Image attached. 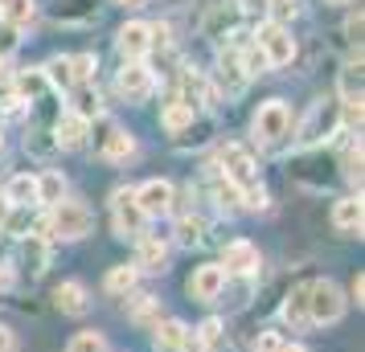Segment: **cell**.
Here are the masks:
<instances>
[{
  "label": "cell",
  "instance_id": "cell-17",
  "mask_svg": "<svg viewBox=\"0 0 365 352\" xmlns=\"http://www.w3.org/2000/svg\"><path fill=\"white\" fill-rule=\"evenodd\" d=\"M168 262V246L160 238L140 234V258H135V270H165Z\"/></svg>",
  "mask_w": 365,
  "mask_h": 352
},
{
  "label": "cell",
  "instance_id": "cell-18",
  "mask_svg": "<svg viewBox=\"0 0 365 352\" xmlns=\"http://www.w3.org/2000/svg\"><path fill=\"white\" fill-rule=\"evenodd\" d=\"M70 99H74V107H70V115L86 119V123H91L95 115H103V111H99V90H95L91 82H83V86H70Z\"/></svg>",
  "mask_w": 365,
  "mask_h": 352
},
{
  "label": "cell",
  "instance_id": "cell-2",
  "mask_svg": "<svg viewBox=\"0 0 365 352\" xmlns=\"http://www.w3.org/2000/svg\"><path fill=\"white\" fill-rule=\"evenodd\" d=\"M91 225H95V213H91L83 201H58V205H50L46 234L50 238H66V242H78V238L91 234Z\"/></svg>",
  "mask_w": 365,
  "mask_h": 352
},
{
  "label": "cell",
  "instance_id": "cell-5",
  "mask_svg": "<svg viewBox=\"0 0 365 352\" xmlns=\"http://www.w3.org/2000/svg\"><path fill=\"white\" fill-rule=\"evenodd\" d=\"M255 50L267 58V66H287V62L296 58V41H292V33H287V25L263 21L259 33H255Z\"/></svg>",
  "mask_w": 365,
  "mask_h": 352
},
{
  "label": "cell",
  "instance_id": "cell-48",
  "mask_svg": "<svg viewBox=\"0 0 365 352\" xmlns=\"http://www.w3.org/2000/svg\"><path fill=\"white\" fill-rule=\"evenodd\" d=\"M0 148H4V139H0Z\"/></svg>",
  "mask_w": 365,
  "mask_h": 352
},
{
  "label": "cell",
  "instance_id": "cell-28",
  "mask_svg": "<svg viewBox=\"0 0 365 352\" xmlns=\"http://www.w3.org/2000/svg\"><path fill=\"white\" fill-rule=\"evenodd\" d=\"M41 74H46V82L58 86V90H70V86H74V74H70V58H53V62L41 70Z\"/></svg>",
  "mask_w": 365,
  "mask_h": 352
},
{
  "label": "cell",
  "instance_id": "cell-4",
  "mask_svg": "<svg viewBox=\"0 0 365 352\" xmlns=\"http://www.w3.org/2000/svg\"><path fill=\"white\" fill-rule=\"evenodd\" d=\"M345 316V295H341V287L329 283V279H316L308 283V324H336V319Z\"/></svg>",
  "mask_w": 365,
  "mask_h": 352
},
{
  "label": "cell",
  "instance_id": "cell-19",
  "mask_svg": "<svg viewBox=\"0 0 365 352\" xmlns=\"http://www.w3.org/2000/svg\"><path fill=\"white\" fill-rule=\"evenodd\" d=\"M185 336H189V328H185L181 319H160L156 324V352H181Z\"/></svg>",
  "mask_w": 365,
  "mask_h": 352
},
{
  "label": "cell",
  "instance_id": "cell-7",
  "mask_svg": "<svg viewBox=\"0 0 365 352\" xmlns=\"http://www.w3.org/2000/svg\"><path fill=\"white\" fill-rule=\"evenodd\" d=\"M152 86H156V78H152V70L144 66V62H128V66H123V70L115 74V90H119V99H128V102L148 99Z\"/></svg>",
  "mask_w": 365,
  "mask_h": 352
},
{
  "label": "cell",
  "instance_id": "cell-25",
  "mask_svg": "<svg viewBox=\"0 0 365 352\" xmlns=\"http://www.w3.org/2000/svg\"><path fill=\"white\" fill-rule=\"evenodd\" d=\"M234 21H238V4H234V0H226V9L217 4L214 13L205 17V37H222V25L234 29Z\"/></svg>",
  "mask_w": 365,
  "mask_h": 352
},
{
  "label": "cell",
  "instance_id": "cell-33",
  "mask_svg": "<svg viewBox=\"0 0 365 352\" xmlns=\"http://www.w3.org/2000/svg\"><path fill=\"white\" fill-rule=\"evenodd\" d=\"M66 352H107V340H103L99 332H78L66 344Z\"/></svg>",
  "mask_w": 365,
  "mask_h": 352
},
{
  "label": "cell",
  "instance_id": "cell-13",
  "mask_svg": "<svg viewBox=\"0 0 365 352\" xmlns=\"http://www.w3.org/2000/svg\"><path fill=\"white\" fill-rule=\"evenodd\" d=\"M361 221H365L361 197H341V201L332 205V225L341 234H361Z\"/></svg>",
  "mask_w": 365,
  "mask_h": 352
},
{
  "label": "cell",
  "instance_id": "cell-42",
  "mask_svg": "<svg viewBox=\"0 0 365 352\" xmlns=\"http://www.w3.org/2000/svg\"><path fill=\"white\" fill-rule=\"evenodd\" d=\"M361 291H365V279L357 274V279H353V299H357V303H361Z\"/></svg>",
  "mask_w": 365,
  "mask_h": 352
},
{
  "label": "cell",
  "instance_id": "cell-11",
  "mask_svg": "<svg viewBox=\"0 0 365 352\" xmlns=\"http://www.w3.org/2000/svg\"><path fill=\"white\" fill-rule=\"evenodd\" d=\"M222 270H226V279H230V274H242V279H247V274L259 270V250H255L250 242H242V238H238V242H226V250H222Z\"/></svg>",
  "mask_w": 365,
  "mask_h": 352
},
{
  "label": "cell",
  "instance_id": "cell-34",
  "mask_svg": "<svg viewBox=\"0 0 365 352\" xmlns=\"http://www.w3.org/2000/svg\"><path fill=\"white\" fill-rule=\"evenodd\" d=\"M70 74H74V86H83L95 78V53H78V58H70Z\"/></svg>",
  "mask_w": 365,
  "mask_h": 352
},
{
  "label": "cell",
  "instance_id": "cell-39",
  "mask_svg": "<svg viewBox=\"0 0 365 352\" xmlns=\"http://www.w3.org/2000/svg\"><path fill=\"white\" fill-rule=\"evenodd\" d=\"M13 46H17L13 29H4V25H0V58H9V50H13Z\"/></svg>",
  "mask_w": 365,
  "mask_h": 352
},
{
  "label": "cell",
  "instance_id": "cell-35",
  "mask_svg": "<svg viewBox=\"0 0 365 352\" xmlns=\"http://www.w3.org/2000/svg\"><path fill=\"white\" fill-rule=\"evenodd\" d=\"M238 62H242V74H247V78H255V74L271 70V66H267V58H263L259 50H255V41H250L247 50H242V58H238Z\"/></svg>",
  "mask_w": 365,
  "mask_h": 352
},
{
  "label": "cell",
  "instance_id": "cell-1",
  "mask_svg": "<svg viewBox=\"0 0 365 352\" xmlns=\"http://www.w3.org/2000/svg\"><path fill=\"white\" fill-rule=\"evenodd\" d=\"M341 123H345L341 119V99H316L296 132V148H316V144L332 139L341 132Z\"/></svg>",
  "mask_w": 365,
  "mask_h": 352
},
{
  "label": "cell",
  "instance_id": "cell-24",
  "mask_svg": "<svg viewBox=\"0 0 365 352\" xmlns=\"http://www.w3.org/2000/svg\"><path fill=\"white\" fill-rule=\"evenodd\" d=\"M193 119H197V111H193V107H185V102H173L165 115H160V123H165L173 135H181V132H189V127H193Z\"/></svg>",
  "mask_w": 365,
  "mask_h": 352
},
{
  "label": "cell",
  "instance_id": "cell-3",
  "mask_svg": "<svg viewBox=\"0 0 365 352\" xmlns=\"http://www.w3.org/2000/svg\"><path fill=\"white\" fill-rule=\"evenodd\" d=\"M217 176L230 181L238 193L259 185V168H255V160H250V151L242 144H226V148L217 151Z\"/></svg>",
  "mask_w": 365,
  "mask_h": 352
},
{
  "label": "cell",
  "instance_id": "cell-27",
  "mask_svg": "<svg viewBox=\"0 0 365 352\" xmlns=\"http://www.w3.org/2000/svg\"><path fill=\"white\" fill-rule=\"evenodd\" d=\"M230 78V95H238L242 86H247V74H242V62H238V53H222V82Z\"/></svg>",
  "mask_w": 365,
  "mask_h": 352
},
{
  "label": "cell",
  "instance_id": "cell-37",
  "mask_svg": "<svg viewBox=\"0 0 365 352\" xmlns=\"http://www.w3.org/2000/svg\"><path fill=\"white\" fill-rule=\"evenodd\" d=\"M287 340H283L279 332H259V340H255V352H279Z\"/></svg>",
  "mask_w": 365,
  "mask_h": 352
},
{
  "label": "cell",
  "instance_id": "cell-10",
  "mask_svg": "<svg viewBox=\"0 0 365 352\" xmlns=\"http://www.w3.org/2000/svg\"><path fill=\"white\" fill-rule=\"evenodd\" d=\"M115 46H119V53H123V62H144V53L152 50L148 25H144V21H128V25L119 29Z\"/></svg>",
  "mask_w": 365,
  "mask_h": 352
},
{
  "label": "cell",
  "instance_id": "cell-22",
  "mask_svg": "<svg viewBox=\"0 0 365 352\" xmlns=\"http://www.w3.org/2000/svg\"><path fill=\"white\" fill-rule=\"evenodd\" d=\"M4 201L9 205H34L37 201V176H13L9 181V188H4Z\"/></svg>",
  "mask_w": 365,
  "mask_h": 352
},
{
  "label": "cell",
  "instance_id": "cell-30",
  "mask_svg": "<svg viewBox=\"0 0 365 352\" xmlns=\"http://www.w3.org/2000/svg\"><path fill=\"white\" fill-rule=\"evenodd\" d=\"M128 319H135V324L156 319V299H152V295H132V299H128ZM156 324H160V319H156Z\"/></svg>",
  "mask_w": 365,
  "mask_h": 352
},
{
  "label": "cell",
  "instance_id": "cell-44",
  "mask_svg": "<svg viewBox=\"0 0 365 352\" xmlns=\"http://www.w3.org/2000/svg\"><path fill=\"white\" fill-rule=\"evenodd\" d=\"M9 283H13V274H9V267H0V291H4Z\"/></svg>",
  "mask_w": 365,
  "mask_h": 352
},
{
  "label": "cell",
  "instance_id": "cell-38",
  "mask_svg": "<svg viewBox=\"0 0 365 352\" xmlns=\"http://www.w3.org/2000/svg\"><path fill=\"white\" fill-rule=\"evenodd\" d=\"M345 33H349V41H357V46H361V13H349Z\"/></svg>",
  "mask_w": 365,
  "mask_h": 352
},
{
  "label": "cell",
  "instance_id": "cell-26",
  "mask_svg": "<svg viewBox=\"0 0 365 352\" xmlns=\"http://www.w3.org/2000/svg\"><path fill=\"white\" fill-rule=\"evenodd\" d=\"M135 279H140V270L135 267H115L111 274H107V291H111V295H132Z\"/></svg>",
  "mask_w": 365,
  "mask_h": 352
},
{
  "label": "cell",
  "instance_id": "cell-15",
  "mask_svg": "<svg viewBox=\"0 0 365 352\" xmlns=\"http://www.w3.org/2000/svg\"><path fill=\"white\" fill-rule=\"evenodd\" d=\"M17 258H21V267H25V274H29V279H37V274H46V262H50V250H46V238H21Z\"/></svg>",
  "mask_w": 365,
  "mask_h": 352
},
{
  "label": "cell",
  "instance_id": "cell-14",
  "mask_svg": "<svg viewBox=\"0 0 365 352\" xmlns=\"http://www.w3.org/2000/svg\"><path fill=\"white\" fill-rule=\"evenodd\" d=\"M37 21V0H0V25L4 29H29Z\"/></svg>",
  "mask_w": 365,
  "mask_h": 352
},
{
  "label": "cell",
  "instance_id": "cell-36",
  "mask_svg": "<svg viewBox=\"0 0 365 352\" xmlns=\"http://www.w3.org/2000/svg\"><path fill=\"white\" fill-rule=\"evenodd\" d=\"M341 164H345V176H349V181H357V185H361V139L345 148V160H341Z\"/></svg>",
  "mask_w": 365,
  "mask_h": 352
},
{
  "label": "cell",
  "instance_id": "cell-12",
  "mask_svg": "<svg viewBox=\"0 0 365 352\" xmlns=\"http://www.w3.org/2000/svg\"><path fill=\"white\" fill-rule=\"evenodd\" d=\"M222 287H226V270L210 262V267L193 270V279H189V295H193V299H201V303H210V299H217V295H222Z\"/></svg>",
  "mask_w": 365,
  "mask_h": 352
},
{
  "label": "cell",
  "instance_id": "cell-20",
  "mask_svg": "<svg viewBox=\"0 0 365 352\" xmlns=\"http://www.w3.org/2000/svg\"><path fill=\"white\" fill-rule=\"evenodd\" d=\"M53 303H58V311H66V316H83L86 311V287L83 283H62L53 291Z\"/></svg>",
  "mask_w": 365,
  "mask_h": 352
},
{
  "label": "cell",
  "instance_id": "cell-9",
  "mask_svg": "<svg viewBox=\"0 0 365 352\" xmlns=\"http://www.w3.org/2000/svg\"><path fill=\"white\" fill-rule=\"evenodd\" d=\"M111 209H115V234L119 238H140L144 234V213H140V205H135L132 188H119L115 197H111Z\"/></svg>",
  "mask_w": 365,
  "mask_h": 352
},
{
  "label": "cell",
  "instance_id": "cell-6",
  "mask_svg": "<svg viewBox=\"0 0 365 352\" xmlns=\"http://www.w3.org/2000/svg\"><path fill=\"white\" fill-rule=\"evenodd\" d=\"M292 132V111H287V102L283 99H271L259 107V115H255V139L259 144H283Z\"/></svg>",
  "mask_w": 365,
  "mask_h": 352
},
{
  "label": "cell",
  "instance_id": "cell-29",
  "mask_svg": "<svg viewBox=\"0 0 365 352\" xmlns=\"http://www.w3.org/2000/svg\"><path fill=\"white\" fill-rule=\"evenodd\" d=\"M205 238V221L201 218H177V242L181 246H197Z\"/></svg>",
  "mask_w": 365,
  "mask_h": 352
},
{
  "label": "cell",
  "instance_id": "cell-41",
  "mask_svg": "<svg viewBox=\"0 0 365 352\" xmlns=\"http://www.w3.org/2000/svg\"><path fill=\"white\" fill-rule=\"evenodd\" d=\"M9 213H13V205H9L4 197H0V230H4V221H9Z\"/></svg>",
  "mask_w": 365,
  "mask_h": 352
},
{
  "label": "cell",
  "instance_id": "cell-40",
  "mask_svg": "<svg viewBox=\"0 0 365 352\" xmlns=\"http://www.w3.org/2000/svg\"><path fill=\"white\" fill-rule=\"evenodd\" d=\"M0 352H17V340H13L9 328H0Z\"/></svg>",
  "mask_w": 365,
  "mask_h": 352
},
{
  "label": "cell",
  "instance_id": "cell-47",
  "mask_svg": "<svg viewBox=\"0 0 365 352\" xmlns=\"http://www.w3.org/2000/svg\"><path fill=\"white\" fill-rule=\"evenodd\" d=\"M329 4H349V0H329Z\"/></svg>",
  "mask_w": 365,
  "mask_h": 352
},
{
  "label": "cell",
  "instance_id": "cell-32",
  "mask_svg": "<svg viewBox=\"0 0 365 352\" xmlns=\"http://www.w3.org/2000/svg\"><path fill=\"white\" fill-rule=\"evenodd\" d=\"M46 74H41V70H29V74H17V90L21 95H25V99L29 102H37V95H41V90H46Z\"/></svg>",
  "mask_w": 365,
  "mask_h": 352
},
{
  "label": "cell",
  "instance_id": "cell-45",
  "mask_svg": "<svg viewBox=\"0 0 365 352\" xmlns=\"http://www.w3.org/2000/svg\"><path fill=\"white\" fill-rule=\"evenodd\" d=\"M279 352H308V348H304V344H283Z\"/></svg>",
  "mask_w": 365,
  "mask_h": 352
},
{
  "label": "cell",
  "instance_id": "cell-23",
  "mask_svg": "<svg viewBox=\"0 0 365 352\" xmlns=\"http://www.w3.org/2000/svg\"><path fill=\"white\" fill-rule=\"evenodd\" d=\"M37 201L41 205L66 201V181H62V172H46V176H37Z\"/></svg>",
  "mask_w": 365,
  "mask_h": 352
},
{
  "label": "cell",
  "instance_id": "cell-16",
  "mask_svg": "<svg viewBox=\"0 0 365 352\" xmlns=\"http://www.w3.org/2000/svg\"><path fill=\"white\" fill-rule=\"evenodd\" d=\"M86 127H91V123H86V119H78V115H62L58 119V127H53V144H58V148H66V151H74V148H83L86 144Z\"/></svg>",
  "mask_w": 365,
  "mask_h": 352
},
{
  "label": "cell",
  "instance_id": "cell-8",
  "mask_svg": "<svg viewBox=\"0 0 365 352\" xmlns=\"http://www.w3.org/2000/svg\"><path fill=\"white\" fill-rule=\"evenodd\" d=\"M132 197L144 218H165L173 209V185L168 181H144L140 188H132Z\"/></svg>",
  "mask_w": 365,
  "mask_h": 352
},
{
  "label": "cell",
  "instance_id": "cell-43",
  "mask_svg": "<svg viewBox=\"0 0 365 352\" xmlns=\"http://www.w3.org/2000/svg\"><path fill=\"white\" fill-rule=\"evenodd\" d=\"M13 78V70H9V58H0V82H9Z\"/></svg>",
  "mask_w": 365,
  "mask_h": 352
},
{
  "label": "cell",
  "instance_id": "cell-46",
  "mask_svg": "<svg viewBox=\"0 0 365 352\" xmlns=\"http://www.w3.org/2000/svg\"><path fill=\"white\" fill-rule=\"evenodd\" d=\"M115 4H140V0H115Z\"/></svg>",
  "mask_w": 365,
  "mask_h": 352
},
{
  "label": "cell",
  "instance_id": "cell-21",
  "mask_svg": "<svg viewBox=\"0 0 365 352\" xmlns=\"http://www.w3.org/2000/svg\"><path fill=\"white\" fill-rule=\"evenodd\" d=\"M283 319H287L292 328H312V324H308V283L296 287V291L287 295V303H283Z\"/></svg>",
  "mask_w": 365,
  "mask_h": 352
},
{
  "label": "cell",
  "instance_id": "cell-31",
  "mask_svg": "<svg viewBox=\"0 0 365 352\" xmlns=\"http://www.w3.org/2000/svg\"><path fill=\"white\" fill-rule=\"evenodd\" d=\"M132 151H135V139H132L128 132H115L111 139H107V148H103V156H107V160H128Z\"/></svg>",
  "mask_w": 365,
  "mask_h": 352
}]
</instances>
